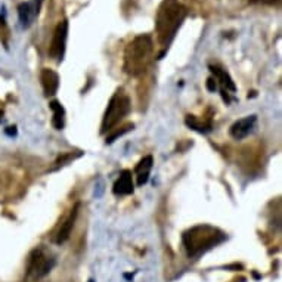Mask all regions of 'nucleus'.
<instances>
[{"mask_svg":"<svg viewBox=\"0 0 282 282\" xmlns=\"http://www.w3.org/2000/svg\"><path fill=\"white\" fill-rule=\"evenodd\" d=\"M226 240V235L214 226L198 224L184 232L182 241L189 257H198L206 251L222 244Z\"/></svg>","mask_w":282,"mask_h":282,"instance_id":"f03ea898","label":"nucleus"},{"mask_svg":"<svg viewBox=\"0 0 282 282\" xmlns=\"http://www.w3.org/2000/svg\"><path fill=\"white\" fill-rule=\"evenodd\" d=\"M40 82L44 96H54L60 89V76L56 71L50 68H43L40 72Z\"/></svg>","mask_w":282,"mask_h":282,"instance_id":"1a4fd4ad","label":"nucleus"},{"mask_svg":"<svg viewBox=\"0 0 282 282\" xmlns=\"http://www.w3.org/2000/svg\"><path fill=\"white\" fill-rule=\"evenodd\" d=\"M208 68H210L212 74L216 77V80H219L220 83L223 84V88H226V90H230V92H235V90H236V86H235L234 80L230 78V76H229L224 70H222L218 65H210Z\"/></svg>","mask_w":282,"mask_h":282,"instance_id":"f8f14e48","label":"nucleus"},{"mask_svg":"<svg viewBox=\"0 0 282 282\" xmlns=\"http://www.w3.org/2000/svg\"><path fill=\"white\" fill-rule=\"evenodd\" d=\"M216 88H218L216 80H214V78H208V80H207V89H208L210 92H214Z\"/></svg>","mask_w":282,"mask_h":282,"instance_id":"6ab92c4d","label":"nucleus"},{"mask_svg":"<svg viewBox=\"0 0 282 282\" xmlns=\"http://www.w3.org/2000/svg\"><path fill=\"white\" fill-rule=\"evenodd\" d=\"M55 263H56V260L52 256V252L44 250L43 247L34 248L28 256L26 280L28 282L40 281L54 269Z\"/></svg>","mask_w":282,"mask_h":282,"instance_id":"39448f33","label":"nucleus"},{"mask_svg":"<svg viewBox=\"0 0 282 282\" xmlns=\"http://www.w3.org/2000/svg\"><path fill=\"white\" fill-rule=\"evenodd\" d=\"M154 43L151 36L142 34L134 37L124 50V71L128 76L142 74L152 60Z\"/></svg>","mask_w":282,"mask_h":282,"instance_id":"7ed1b4c3","label":"nucleus"},{"mask_svg":"<svg viewBox=\"0 0 282 282\" xmlns=\"http://www.w3.org/2000/svg\"><path fill=\"white\" fill-rule=\"evenodd\" d=\"M133 123H127V124L122 126V127H118V128H112L111 132H108L110 134L106 136V144H112L117 138H120V136H123L124 133H127V132H130V130H133Z\"/></svg>","mask_w":282,"mask_h":282,"instance_id":"dca6fc26","label":"nucleus"},{"mask_svg":"<svg viewBox=\"0 0 282 282\" xmlns=\"http://www.w3.org/2000/svg\"><path fill=\"white\" fill-rule=\"evenodd\" d=\"M88 282H94V280H89V281Z\"/></svg>","mask_w":282,"mask_h":282,"instance_id":"4be33fe9","label":"nucleus"},{"mask_svg":"<svg viewBox=\"0 0 282 282\" xmlns=\"http://www.w3.org/2000/svg\"><path fill=\"white\" fill-rule=\"evenodd\" d=\"M186 18V8L179 0H162L156 15V32L160 46L167 49Z\"/></svg>","mask_w":282,"mask_h":282,"instance_id":"f257e3e1","label":"nucleus"},{"mask_svg":"<svg viewBox=\"0 0 282 282\" xmlns=\"http://www.w3.org/2000/svg\"><path fill=\"white\" fill-rule=\"evenodd\" d=\"M36 12H38V10H37V8H32V3H21L18 6V15H20V21H21L22 27L27 28L32 26Z\"/></svg>","mask_w":282,"mask_h":282,"instance_id":"ddd939ff","label":"nucleus"},{"mask_svg":"<svg viewBox=\"0 0 282 282\" xmlns=\"http://www.w3.org/2000/svg\"><path fill=\"white\" fill-rule=\"evenodd\" d=\"M8 26L4 22V18H0V40H4V37L8 36Z\"/></svg>","mask_w":282,"mask_h":282,"instance_id":"a211bd4d","label":"nucleus"},{"mask_svg":"<svg viewBox=\"0 0 282 282\" xmlns=\"http://www.w3.org/2000/svg\"><path fill=\"white\" fill-rule=\"evenodd\" d=\"M251 2H257V3H266V4H274L276 0H251Z\"/></svg>","mask_w":282,"mask_h":282,"instance_id":"aec40b11","label":"nucleus"},{"mask_svg":"<svg viewBox=\"0 0 282 282\" xmlns=\"http://www.w3.org/2000/svg\"><path fill=\"white\" fill-rule=\"evenodd\" d=\"M83 156V152L82 151H77V152H66V154H62L61 157L58 158L56 161H55V166L52 167V170H58V168H61L64 166H66L68 162H71V161H74L76 158L82 157Z\"/></svg>","mask_w":282,"mask_h":282,"instance_id":"f3484780","label":"nucleus"},{"mask_svg":"<svg viewBox=\"0 0 282 282\" xmlns=\"http://www.w3.org/2000/svg\"><path fill=\"white\" fill-rule=\"evenodd\" d=\"M152 166H154V158L151 157V156L144 157L138 162V166H136V168H134L138 186H144V185L148 182L150 174H151V170H152Z\"/></svg>","mask_w":282,"mask_h":282,"instance_id":"9d476101","label":"nucleus"},{"mask_svg":"<svg viewBox=\"0 0 282 282\" xmlns=\"http://www.w3.org/2000/svg\"><path fill=\"white\" fill-rule=\"evenodd\" d=\"M52 112H54V118H52V124L56 130H62L64 126H65V110L61 105V102L58 100H52L49 104Z\"/></svg>","mask_w":282,"mask_h":282,"instance_id":"4468645a","label":"nucleus"},{"mask_svg":"<svg viewBox=\"0 0 282 282\" xmlns=\"http://www.w3.org/2000/svg\"><path fill=\"white\" fill-rule=\"evenodd\" d=\"M6 133H8L9 136H12V134H16V130H15V127H8Z\"/></svg>","mask_w":282,"mask_h":282,"instance_id":"412c9836","label":"nucleus"},{"mask_svg":"<svg viewBox=\"0 0 282 282\" xmlns=\"http://www.w3.org/2000/svg\"><path fill=\"white\" fill-rule=\"evenodd\" d=\"M256 123H257V117L256 116H248V117H244L238 122H235L234 124L230 126V136L236 140H241L244 138H247L250 134L251 132L254 130L256 127Z\"/></svg>","mask_w":282,"mask_h":282,"instance_id":"6e6552de","label":"nucleus"},{"mask_svg":"<svg viewBox=\"0 0 282 282\" xmlns=\"http://www.w3.org/2000/svg\"><path fill=\"white\" fill-rule=\"evenodd\" d=\"M185 124L188 126L189 128L200 132V133H208L212 130V123L210 122H202L195 116H188L185 118Z\"/></svg>","mask_w":282,"mask_h":282,"instance_id":"2eb2a0df","label":"nucleus"},{"mask_svg":"<svg viewBox=\"0 0 282 282\" xmlns=\"http://www.w3.org/2000/svg\"><path fill=\"white\" fill-rule=\"evenodd\" d=\"M130 108L132 105H130L128 96L124 94L123 89H118L111 98L106 106V111L104 114L102 124H100V133L111 132L130 112Z\"/></svg>","mask_w":282,"mask_h":282,"instance_id":"20e7f679","label":"nucleus"},{"mask_svg":"<svg viewBox=\"0 0 282 282\" xmlns=\"http://www.w3.org/2000/svg\"><path fill=\"white\" fill-rule=\"evenodd\" d=\"M78 208H80V204H76V206L72 207V210L70 212V214H68V216L65 218V220L61 223V226L58 228V230L55 232V235H54V242H55V244L61 246V244H64V242L70 238L71 230H72V228H74V223H76L77 216H78Z\"/></svg>","mask_w":282,"mask_h":282,"instance_id":"0eeeda50","label":"nucleus"},{"mask_svg":"<svg viewBox=\"0 0 282 282\" xmlns=\"http://www.w3.org/2000/svg\"><path fill=\"white\" fill-rule=\"evenodd\" d=\"M133 180H132V172L130 170H123L117 182L114 184L112 192L116 195H130L133 194Z\"/></svg>","mask_w":282,"mask_h":282,"instance_id":"9b49d317","label":"nucleus"},{"mask_svg":"<svg viewBox=\"0 0 282 282\" xmlns=\"http://www.w3.org/2000/svg\"><path fill=\"white\" fill-rule=\"evenodd\" d=\"M66 37H68V21H62L56 26L50 48H49V55L56 61H61L64 58L65 46H66Z\"/></svg>","mask_w":282,"mask_h":282,"instance_id":"423d86ee","label":"nucleus"}]
</instances>
